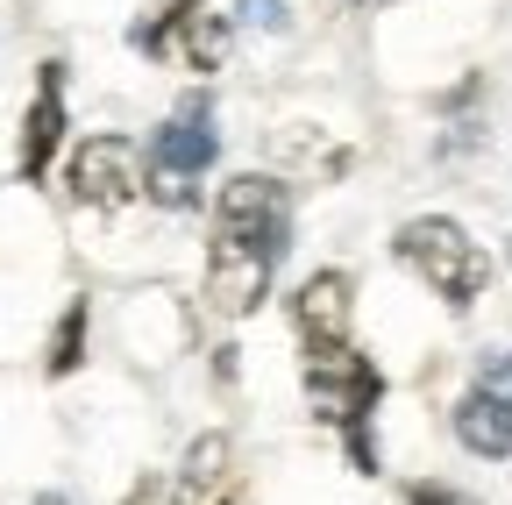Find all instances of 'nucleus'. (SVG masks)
I'll list each match as a JSON object with an SVG mask.
<instances>
[{
  "instance_id": "3",
  "label": "nucleus",
  "mask_w": 512,
  "mask_h": 505,
  "mask_svg": "<svg viewBox=\"0 0 512 505\" xmlns=\"http://www.w3.org/2000/svg\"><path fill=\"white\" fill-rule=\"evenodd\" d=\"M392 249H399V264H406L448 313H470V306L484 299V285H491V249H484L463 221H448V214H413V221L392 235Z\"/></svg>"
},
{
  "instance_id": "11",
  "label": "nucleus",
  "mask_w": 512,
  "mask_h": 505,
  "mask_svg": "<svg viewBox=\"0 0 512 505\" xmlns=\"http://www.w3.org/2000/svg\"><path fill=\"white\" fill-rule=\"evenodd\" d=\"M406 505H484V498H470L463 484H434V477H420V484H406Z\"/></svg>"
},
{
  "instance_id": "12",
  "label": "nucleus",
  "mask_w": 512,
  "mask_h": 505,
  "mask_svg": "<svg viewBox=\"0 0 512 505\" xmlns=\"http://www.w3.org/2000/svg\"><path fill=\"white\" fill-rule=\"evenodd\" d=\"M242 22L249 29H278L285 22V0H242Z\"/></svg>"
},
{
  "instance_id": "8",
  "label": "nucleus",
  "mask_w": 512,
  "mask_h": 505,
  "mask_svg": "<svg viewBox=\"0 0 512 505\" xmlns=\"http://www.w3.org/2000/svg\"><path fill=\"white\" fill-rule=\"evenodd\" d=\"M57 150H64V65H57V57H43V65H36V93H29V114H22L15 171H22L29 185H43L50 164H57Z\"/></svg>"
},
{
  "instance_id": "5",
  "label": "nucleus",
  "mask_w": 512,
  "mask_h": 505,
  "mask_svg": "<svg viewBox=\"0 0 512 505\" xmlns=\"http://www.w3.org/2000/svg\"><path fill=\"white\" fill-rule=\"evenodd\" d=\"M143 57H178L192 72H221V50H228V22L207 8V0H157V8L128 29Z\"/></svg>"
},
{
  "instance_id": "10",
  "label": "nucleus",
  "mask_w": 512,
  "mask_h": 505,
  "mask_svg": "<svg viewBox=\"0 0 512 505\" xmlns=\"http://www.w3.org/2000/svg\"><path fill=\"white\" fill-rule=\"evenodd\" d=\"M79 363H86V299H72V306H64V321H57V335H50L43 370H50V377H72Z\"/></svg>"
},
{
  "instance_id": "7",
  "label": "nucleus",
  "mask_w": 512,
  "mask_h": 505,
  "mask_svg": "<svg viewBox=\"0 0 512 505\" xmlns=\"http://www.w3.org/2000/svg\"><path fill=\"white\" fill-rule=\"evenodd\" d=\"M64 185H72L79 207H100V214H121L128 200L143 193V157L128 136H86L64 164Z\"/></svg>"
},
{
  "instance_id": "1",
  "label": "nucleus",
  "mask_w": 512,
  "mask_h": 505,
  "mask_svg": "<svg viewBox=\"0 0 512 505\" xmlns=\"http://www.w3.org/2000/svg\"><path fill=\"white\" fill-rule=\"evenodd\" d=\"M292 335H299V385L320 427H335L356 477H377V406H384V370L356 349V278L349 271H313L292 292Z\"/></svg>"
},
{
  "instance_id": "6",
  "label": "nucleus",
  "mask_w": 512,
  "mask_h": 505,
  "mask_svg": "<svg viewBox=\"0 0 512 505\" xmlns=\"http://www.w3.org/2000/svg\"><path fill=\"white\" fill-rule=\"evenodd\" d=\"M456 441L484 463L512 456V349H491L456 399Z\"/></svg>"
},
{
  "instance_id": "9",
  "label": "nucleus",
  "mask_w": 512,
  "mask_h": 505,
  "mask_svg": "<svg viewBox=\"0 0 512 505\" xmlns=\"http://www.w3.org/2000/svg\"><path fill=\"white\" fill-rule=\"evenodd\" d=\"M221 463H228V434H200V441H192L185 477H178V505H200V491L221 477Z\"/></svg>"
},
{
  "instance_id": "2",
  "label": "nucleus",
  "mask_w": 512,
  "mask_h": 505,
  "mask_svg": "<svg viewBox=\"0 0 512 505\" xmlns=\"http://www.w3.org/2000/svg\"><path fill=\"white\" fill-rule=\"evenodd\" d=\"M292 249V193L271 171H235L214 193L207 235V306L221 321H242L271 299V278Z\"/></svg>"
},
{
  "instance_id": "4",
  "label": "nucleus",
  "mask_w": 512,
  "mask_h": 505,
  "mask_svg": "<svg viewBox=\"0 0 512 505\" xmlns=\"http://www.w3.org/2000/svg\"><path fill=\"white\" fill-rule=\"evenodd\" d=\"M221 157V129H214V100L207 93H185L150 136V157H143V193L157 207H192L200 200V178L214 171Z\"/></svg>"
},
{
  "instance_id": "14",
  "label": "nucleus",
  "mask_w": 512,
  "mask_h": 505,
  "mask_svg": "<svg viewBox=\"0 0 512 505\" xmlns=\"http://www.w3.org/2000/svg\"><path fill=\"white\" fill-rule=\"evenodd\" d=\"M214 505H235V498H214Z\"/></svg>"
},
{
  "instance_id": "13",
  "label": "nucleus",
  "mask_w": 512,
  "mask_h": 505,
  "mask_svg": "<svg viewBox=\"0 0 512 505\" xmlns=\"http://www.w3.org/2000/svg\"><path fill=\"white\" fill-rule=\"evenodd\" d=\"M36 505H72V498H57V491H43V498H36Z\"/></svg>"
}]
</instances>
